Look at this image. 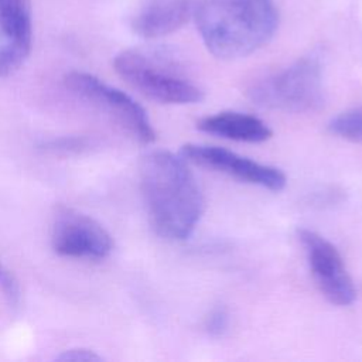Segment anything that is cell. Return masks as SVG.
<instances>
[{"instance_id": "1", "label": "cell", "mask_w": 362, "mask_h": 362, "mask_svg": "<svg viewBox=\"0 0 362 362\" xmlns=\"http://www.w3.org/2000/svg\"><path fill=\"white\" fill-rule=\"evenodd\" d=\"M139 178L156 233L173 242L188 239L204 214L205 201L187 161L167 150H151L140 160Z\"/></svg>"}, {"instance_id": "2", "label": "cell", "mask_w": 362, "mask_h": 362, "mask_svg": "<svg viewBox=\"0 0 362 362\" xmlns=\"http://www.w3.org/2000/svg\"><path fill=\"white\" fill-rule=\"evenodd\" d=\"M192 17L206 49L219 59L256 52L273 38L279 25L273 0H199Z\"/></svg>"}, {"instance_id": "3", "label": "cell", "mask_w": 362, "mask_h": 362, "mask_svg": "<svg viewBox=\"0 0 362 362\" xmlns=\"http://www.w3.org/2000/svg\"><path fill=\"white\" fill-rule=\"evenodd\" d=\"M116 74L143 96L165 105H191L204 90L184 72L180 59L164 47L120 51L113 59Z\"/></svg>"}, {"instance_id": "4", "label": "cell", "mask_w": 362, "mask_h": 362, "mask_svg": "<svg viewBox=\"0 0 362 362\" xmlns=\"http://www.w3.org/2000/svg\"><path fill=\"white\" fill-rule=\"evenodd\" d=\"M247 98L259 107L288 113H307L321 109L325 100L324 66L321 57L308 54L286 66L253 82Z\"/></svg>"}, {"instance_id": "5", "label": "cell", "mask_w": 362, "mask_h": 362, "mask_svg": "<svg viewBox=\"0 0 362 362\" xmlns=\"http://www.w3.org/2000/svg\"><path fill=\"white\" fill-rule=\"evenodd\" d=\"M64 85L72 95L112 117L140 144H150L156 140L147 112L126 92L83 71L68 72L64 76Z\"/></svg>"}, {"instance_id": "6", "label": "cell", "mask_w": 362, "mask_h": 362, "mask_svg": "<svg viewBox=\"0 0 362 362\" xmlns=\"http://www.w3.org/2000/svg\"><path fill=\"white\" fill-rule=\"evenodd\" d=\"M51 246L62 257L102 260L112 253L113 239L95 218L59 206L51 225Z\"/></svg>"}, {"instance_id": "7", "label": "cell", "mask_w": 362, "mask_h": 362, "mask_svg": "<svg viewBox=\"0 0 362 362\" xmlns=\"http://www.w3.org/2000/svg\"><path fill=\"white\" fill-rule=\"evenodd\" d=\"M297 239L321 294L334 305H351L356 298V288L338 249L328 239L307 228L297 229Z\"/></svg>"}, {"instance_id": "8", "label": "cell", "mask_w": 362, "mask_h": 362, "mask_svg": "<svg viewBox=\"0 0 362 362\" xmlns=\"http://www.w3.org/2000/svg\"><path fill=\"white\" fill-rule=\"evenodd\" d=\"M180 156L187 163L264 189L281 191L287 184L286 174L280 168L257 163L223 147L187 143L180 148Z\"/></svg>"}, {"instance_id": "9", "label": "cell", "mask_w": 362, "mask_h": 362, "mask_svg": "<svg viewBox=\"0 0 362 362\" xmlns=\"http://www.w3.org/2000/svg\"><path fill=\"white\" fill-rule=\"evenodd\" d=\"M33 47L28 0H0V78L21 68Z\"/></svg>"}, {"instance_id": "10", "label": "cell", "mask_w": 362, "mask_h": 362, "mask_svg": "<svg viewBox=\"0 0 362 362\" xmlns=\"http://www.w3.org/2000/svg\"><path fill=\"white\" fill-rule=\"evenodd\" d=\"M194 4V0H141L132 30L147 40L173 34L192 16Z\"/></svg>"}, {"instance_id": "11", "label": "cell", "mask_w": 362, "mask_h": 362, "mask_svg": "<svg viewBox=\"0 0 362 362\" xmlns=\"http://www.w3.org/2000/svg\"><path fill=\"white\" fill-rule=\"evenodd\" d=\"M199 132L239 143H263L272 137V129L260 117L242 112H218L202 117Z\"/></svg>"}, {"instance_id": "12", "label": "cell", "mask_w": 362, "mask_h": 362, "mask_svg": "<svg viewBox=\"0 0 362 362\" xmlns=\"http://www.w3.org/2000/svg\"><path fill=\"white\" fill-rule=\"evenodd\" d=\"M328 130L344 140L362 143V109H349L338 113L328 122Z\"/></svg>"}, {"instance_id": "13", "label": "cell", "mask_w": 362, "mask_h": 362, "mask_svg": "<svg viewBox=\"0 0 362 362\" xmlns=\"http://www.w3.org/2000/svg\"><path fill=\"white\" fill-rule=\"evenodd\" d=\"M0 291L8 304L17 305L21 298L20 284L16 276L0 262Z\"/></svg>"}, {"instance_id": "14", "label": "cell", "mask_w": 362, "mask_h": 362, "mask_svg": "<svg viewBox=\"0 0 362 362\" xmlns=\"http://www.w3.org/2000/svg\"><path fill=\"white\" fill-rule=\"evenodd\" d=\"M229 314L225 307H215L205 318V329L212 337H219L228 329Z\"/></svg>"}, {"instance_id": "15", "label": "cell", "mask_w": 362, "mask_h": 362, "mask_svg": "<svg viewBox=\"0 0 362 362\" xmlns=\"http://www.w3.org/2000/svg\"><path fill=\"white\" fill-rule=\"evenodd\" d=\"M57 361L62 362H99L102 361V356L98 355L95 351L88 348H71L62 351Z\"/></svg>"}]
</instances>
